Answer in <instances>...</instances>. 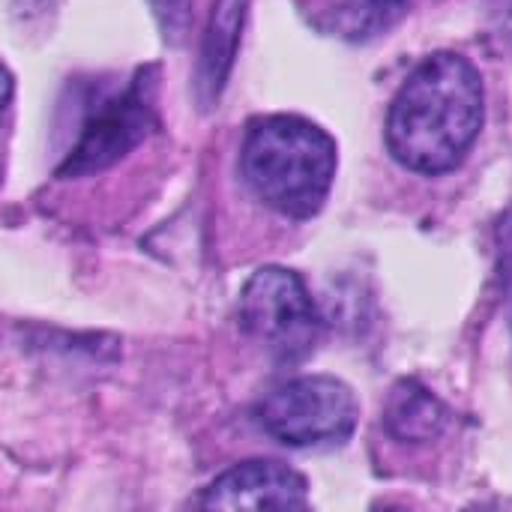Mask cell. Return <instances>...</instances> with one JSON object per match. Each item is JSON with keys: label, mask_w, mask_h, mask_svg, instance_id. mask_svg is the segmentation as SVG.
Wrapping results in <instances>:
<instances>
[{"label": "cell", "mask_w": 512, "mask_h": 512, "mask_svg": "<svg viewBox=\"0 0 512 512\" xmlns=\"http://www.w3.org/2000/svg\"><path fill=\"white\" fill-rule=\"evenodd\" d=\"M483 78L453 51L426 57L402 84L387 117V147L417 174H447L465 162L483 129Z\"/></svg>", "instance_id": "obj_1"}, {"label": "cell", "mask_w": 512, "mask_h": 512, "mask_svg": "<svg viewBox=\"0 0 512 512\" xmlns=\"http://www.w3.org/2000/svg\"><path fill=\"white\" fill-rule=\"evenodd\" d=\"M240 171L270 210L288 219H312L333 186L336 144L306 117H255L243 135Z\"/></svg>", "instance_id": "obj_2"}, {"label": "cell", "mask_w": 512, "mask_h": 512, "mask_svg": "<svg viewBox=\"0 0 512 512\" xmlns=\"http://www.w3.org/2000/svg\"><path fill=\"white\" fill-rule=\"evenodd\" d=\"M357 396L330 375H303L276 387L258 405L261 429L285 447H333L354 435Z\"/></svg>", "instance_id": "obj_3"}, {"label": "cell", "mask_w": 512, "mask_h": 512, "mask_svg": "<svg viewBox=\"0 0 512 512\" xmlns=\"http://www.w3.org/2000/svg\"><path fill=\"white\" fill-rule=\"evenodd\" d=\"M243 330L279 363H300L321 336V315L306 282L285 267H261L240 294Z\"/></svg>", "instance_id": "obj_4"}, {"label": "cell", "mask_w": 512, "mask_h": 512, "mask_svg": "<svg viewBox=\"0 0 512 512\" xmlns=\"http://www.w3.org/2000/svg\"><path fill=\"white\" fill-rule=\"evenodd\" d=\"M159 129L156 117V72L138 69L132 81L87 111L81 135L69 156L60 162L57 177L99 174L126 159Z\"/></svg>", "instance_id": "obj_5"}, {"label": "cell", "mask_w": 512, "mask_h": 512, "mask_svg": "<svg viewBox=\"0 0 512 512\" xmlns=\"http://www.w3.org/2000/svg\"><path fill=\"white\" fill-rule=\"evenodd\" d=\"M198 512H309V483L273 459L240 462L207 486Z\"/></svg>", "instance_id": "obj_6"}, {"label": "cell", "mask_w": 512, "mask_h": 512, "mask_svg": "<svg viewBox=\"0 0 512 512\" xmlns=\"http://www.w3.org/2000/svg\"><path fill=\"white\" fill-rule=\"evenodd\" d=\"M249 0H216L204 39H201V54H198V72H195V90L204 108L216 105L225 81L234 69V57L240 48L243 36V21H246Z\"/></svg>", "instance_id": "obj_7"}, {"label": "cell", "mask_w": 512, "mask_h": 512, "mask_svg": "<svg viewBox=\"0 0 512 512\" xmlns=\"http://www.w3.org/2000/svg\"><path fill=\"white\" fill-rule=\"evenodd\" d=\"M444 423H447L444 405L429 390H423L420 384L405 381L390 393L387 429H390L393 438L408 441V444L429 441V438L444 432Z\"/></svg>", "instance_id": "obj_8"}, {"label": "cell", "mask_w": 512, "mask_h": 512, "mask_svg": "<svg viewBox=\"0 0 512 512\" xmlns=\"http://www.w3.org/2000/svg\"><path fill=\"white\" fill-rule=\"evenodd\" d=\"M408 0H330V24L339 36L363 42L384 33Z\"/></svg>", "instance_id": "obj_9"}, {"label": "cell", "mask_w": 512, "mask_h": 512, "mask_svg": "<svg viewBox=\"0 0 512 512\" xmlns=\"http://www.w3.org/2000/svg\"><path fill=\"white\" fill-rule=\"evenodd\" d=\"M495 255H498V276H501V288H504L512 324V204L501 213V219L495 225Z\"/></svg>", "instance_id": "obj_10"}, {"label": "cell", "mask_w": 512, "mask_h": 512, "mask_svg": "<svg viewBox=\"0 0 512 512\" xmlns=\"http://www.w3.org/2000/svg\"><path fill=\"white\" fill-rule=\"evenodd\" d=\"M150 3L159 15L165 36L177 39L186 27V18H189V0H150Z\"/></svg>", "instance_id": "obj_11"}, {"label": "cell", "mask_w": 512, "mask_h": 512, "mask_svg": "<svg viewBox=\"0 0 512 512\" xmlns=\"http://www.w3.org/2000/svg\"><path fill=\"white\" fill-rule=\"evenodd\" d=\"M12 90H15L12 72H9V69H6V63L0 60V111L9 105V99H12Z\"/></svg>", "instance_id": "obj_12"}, {"label": "cell", "mask_w": 512, "mask_h": 512, "mask_svg": "<svg viewBox=\"0 0 512 512\" xmlns=\"http://www.w3.org/2000/svg\"><path fill=\"white\" fill-rule=\"evenodd\" d=\"M378 512H411L408 507H381Z\"/></svg>", "instance_id": "obj_13"}]
</instances>
